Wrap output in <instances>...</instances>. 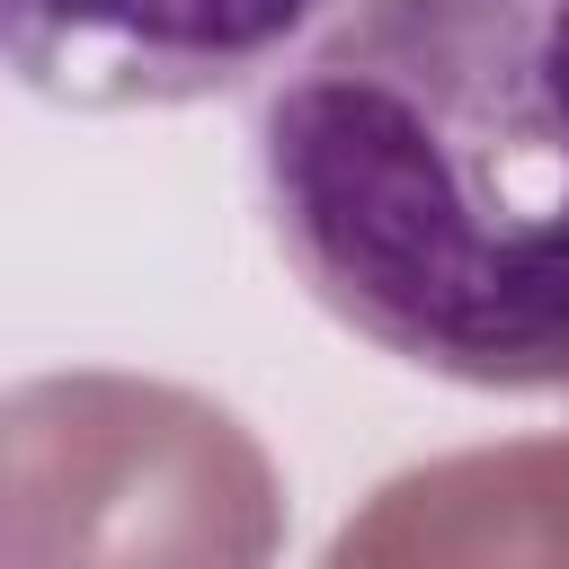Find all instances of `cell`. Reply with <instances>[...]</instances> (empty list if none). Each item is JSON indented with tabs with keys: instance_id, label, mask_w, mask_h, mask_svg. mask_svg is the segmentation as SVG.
<instances>
[{
	"instance_id": "obj_2",
	"label": "cell",
	"mask_w": 569,
	"mask_h": 569,
	"mask_svg": "<svg viewBox=\"0 0 569 569\" xmlns=\"http://www.w3.org/2000/svg\"><path fill=\"white\" fill-rule=\"evenodd\" d=\"M338 9L347 0H0V44L27 89L124 116L249 89Z\"/></svg>"
},
{
	"instance_id": "obj_1",
	"label": "cell",
	"mask_w": 569,
	"mask_h": 569,
	"mask_svg": "<svg viewBox=\"0 0 569 569\" xmlns=\"http://www.w3.org/2000/svg\"><path fill=\"white\" fill-rule=\"evenodd\" d=\"M249 169L338 329L569 391V0H347L258 80Z\"/></svg>"
}]
</instances>
